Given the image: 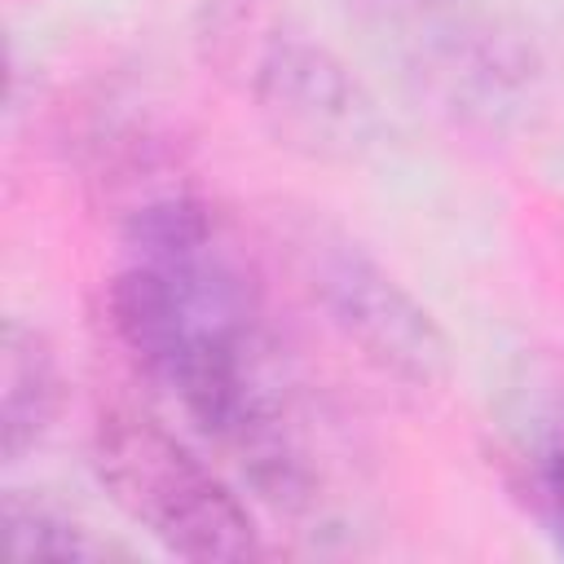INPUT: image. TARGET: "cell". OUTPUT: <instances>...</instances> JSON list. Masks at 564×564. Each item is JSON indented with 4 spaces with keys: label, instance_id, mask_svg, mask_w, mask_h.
I'll use <instances>...</instances> for the list:
<instances>
[{
    "label": "cell",
    "instance_id": "obj_1",
    "mask_svg": "<svg viewBox=\"0 0 564 564\" xmlns=\"http://www.w3.org/2000/svg\"><path fill=\"white\" fill-rule=\"evenodd\" d=\"M110 322L141 375L212 441L229 445L269 498H295L304 463L256 286L189 194L137 207Z\"/></svg>",
    "mask_w": 564,
    "mask_h": 564
},
{
    "label": "cell",
    "instance_id": "obj_2",
    "mask_svg": "<svg viewBox=\"0 0 564 564\" xmlns=\"http://www.w3.org/2000/svg\"><path fill=\"white\" fill-rule=\"evenodd\" d=\"M93 467L110 502L181 560H256L264 551L251 511L212 463L145 414H101Z\"/></svg>",
    "mask_w": 564,
    "mask_h": 564
},
{
    "label": "cell",
    "instance_id": "obj_3",
    "mask_svg": "<svg viewBox=\"0 0 564 564\" xmlns=\"http://www.w3.org/2000/svg\"><path fill=\"white\" fill-rule=\"evenodd\" d=\"M251 40L234 35L225 22H216V40L225 44L220 62L242 75V88L256 97L260 115L278 128V137L308 145V150H348L361 132V97L357 84L344 75V66L300 40L295 31H282L273 18H260L242 4Z\"/></svg>",
    "mask_w": 564,
    "mask_h": 564
},
{
    "label": "cell",
    "instance_id": "obj_4",
    "mask_svg": "<svg viewBox=\"0 0 564 564\" xmlns=\"http://www.w3.org/2000/svg\"><path fill=\"white\" fill-rule=\"evenodd\" d=\"M326 300L335 322L388 370L432 383L445 375V339L427 322V313L392 286L370 260L339 256L326 264Z\"/></svg>",
    "mask_w": 564,
    "mask_h": 564
},
{
    "label": "cell",
    "instance_id": "obj_5",
    "mask_svg": "<svg viewBox=\"0 0 564 564\" xmlns=\"http://www.w3.org/2000/svg\"><path fill=\"white\" fill-rule=\"evenodd\" d=\"M57 410V361L40 330L4 326V458H22Z\"/></svg>",
    "mask_w": 564,
    "mask_h": 564
},
{
    "label": "cell",
    "instance_id": "obj_6",
    "mask_svg": "<svg viewBox=\"0 0 564 564\" xmlns=\"http://www.w3.org/2000/svg\"><path fill=\"white\" fill-rule=\"evenodd\" d=\"M4 533H9V555L13 560H101L115 555V546L97 542L79 520L66 511L26 498L18 489L4 494Z\"/></svg>",
    "mask_w": 564,
    "mask_h": 564
},
{
    "label": "cell",
    "instance_id": "obj_7",
    "mask_svg": "<svg viewBox=\"0 0 564 564\" xmlns=\"http://www.w3.org/2000/svg\"><path fill=\"white\" fill-rule=\"evenodd\" d=\"M546 494H551V507L560 516V533H564V423L551 432V445H546Z\"/></svg>",
    "mask_w": 564,
    "mask_h": 564
},
{
    "label": "cell",
    "instance_id": "obj_8",
    "mask_svg": "<svg viewBox=\"0 0 564 564\" xmlns=\"http://www.w3.org/2000/svg\"><path fill=\"white\" fill-rule=\"evenodd\" d=\"M370 4H410V0H370Z\"/></svg>",
    "mask_w": 564,
    "mask_h": 564
}]
</instances>
